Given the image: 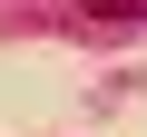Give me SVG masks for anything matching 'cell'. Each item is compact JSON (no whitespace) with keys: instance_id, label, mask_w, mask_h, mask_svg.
I'll list each match as a JSON object with an SVG mask.
<instances>
[{"instance_id":"6da1fadb","label":"cell","mask_w":147,"mask_h":137,"mask_svg":"<svg viewBox=\"0 0 147 137\" xmlns=\"http://www.w3.org/2000/svg\"><path fill=\"white\" fill-rule=\"evenodd\" d=\"M98 30H147V0H79Z\"/></svg>"}]
</instances>
